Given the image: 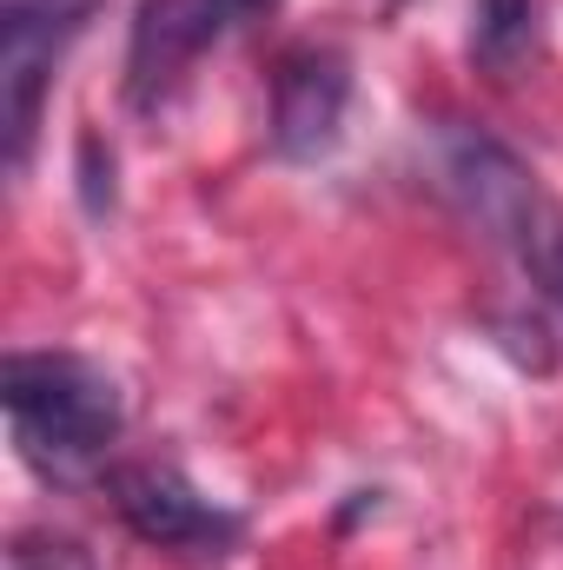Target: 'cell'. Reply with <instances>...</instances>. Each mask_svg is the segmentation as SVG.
I'll list each match as a JSON object with an SVG mask.
<instances>
[{
  "label": "cell",
  "mask_w": 563,
  "mask_h": 570,
  "mask_svg": "<svg viewBox=\"0 0 563 570\" xmlns=\"http://www.w3.org/2000/svg\"><path fill=\"white\" fill-rule=\"evenodd\" d=\"M0 399L20 458L47 478H80L127 425L120 385L73 352H13L0 365Z\"/></svg>",
  "instance_id": "6da1fadb"
},
{
  "label": "cell",
  "mask_w": 563,
  "mask_h": 570,
  "mask_svg": "<svg viewBox=\"0 0 563 570\" xmlns=\"http://www.w3.org/2000/svg\"><path fill=\"white\" fill-rule=\"evenodd\" d=\"M113 504H120V518L140 531L146 544H159V551H219L239 531L172 464H127V471H113Z\"/></svg>",
  "instance_id": "7a4b0ae2"
},
{
  "label": "cell",
  "mask_w": 563,
  "mask_h": 570,
  "mask_svg": "<svg viewBox=\"0 0 563 570\" xmlns=\"http://www.w3.org/2000/svg\"><path fill=\"white\" fill-rule=\"evenodd\" d=\"M345 100H352L345 53H332V47L285 53L279 80H273V146H279L285 159L332 153L338 127H345Z\"/></svg>",
  "instance_id": "3957f363"
},
{
  "label": "cell",
  "mask_w": 563,
  "mask_h": 570,
  "mask_svg": "<svg viewBox=\"0 0 563 570\" xmlns=\"http://www.w3.org/2000/svg\"><path fill=\"white\" fill-rule=\"evenodd\" d=\"M451 186L464 193V206L517 253L537 226H544V213H551V199L537 193V179L517 166V153H504L497 140H484V134H457L451 140Z\"/></svg>",
  "instance_id": "277c9868"
},
{
  "label": "cell",
  "mask_w": 563,
  "mask_h": 570,
  "mask_svg": "<svg viewBox=\"0 0 563 570\" xmlns=\"http://www.w3.org/2000/svg\"><path fill=\"white\" fill-rule=\"evenodd\" d=\"M471 47L484 67H511L531 47V0H477L471 7Z\"/></svg>",
  "instance_id": "5b68a950"
},
{
  "label": "cell",
  "mask_w": 563,
  "mask_h": 570,
  "mask_svg": "<svg viewBox=\"0 0 563 570\" xmlns=\"http://www.w3.org/2000/svg\"><path fill=\"white\" fill-rule=\"evenodd\" d=\"M13 570H93L87 544L60 538V531H27L13 538Z\"/></svg>",
  "instance_id": "8992f818"
},
{
  "label": "cell",
  "mask_w": 563,
  "mask_h": 570,
  "mask_svg": "<svg viewBox=\"0 0 563 570\" xmlns=\"http://www.w3.org/2000/svg\"><path fill=\"white\" fill-rule=\"evenodd\" d=\"M206 7H213V27H219V33H233L239 20H253V13H259V7H273V0H206Z\"/></svg>",
  "instance_id": "52a82bcc"
}]
</instances>
